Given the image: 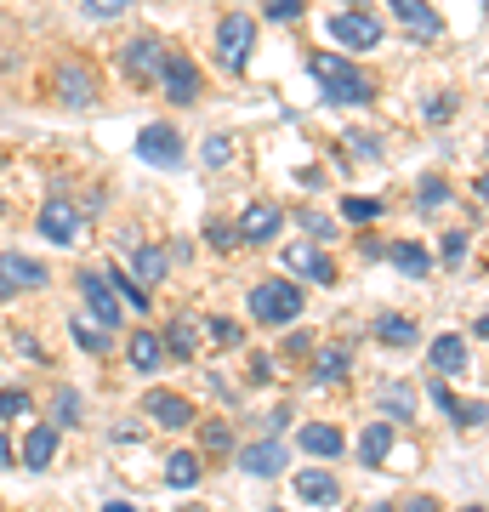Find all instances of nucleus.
Instances as JSON below:
<instances>
[{
    "instance_id": "nucleus-6",
    "label": "nucleus",
    "mask_w": 489,
    "mask_h": 512,
    "mask_svg": "<svg viewBox=\"0 0 489 512\" xmlns=\"http://www.w3.org/2000/svg\"><path fill=\"white\" fill-rule=\"evenodd\" d=\"M137 154H143L154 171H177L182 154H188V143H182V131L177 126H165V120H154V126L137 137Z\"/></svg>"
},
{
    "instance_id": "nucleus-12",
    "label": "nucleus",
    "mask_w": 489,
    "mask_h": 512,
    "mask_svg": "<svg viewBox=\"0 0 489 512\" xmlns=\"http://www.w3.org/2000/svg\"><path fill=\"white\" fill-rule=\"evenodd\" d=\"M0 279H6L12 291H46V285H52V268L35 262V256H23V251H0Z\"/></svg>"
},
{
    "instance_id": "nucleus-37",
    "label": "nucleus",
    "mask_w": 489,
    "mask_h": 512,
    "mask_svg": "<svg viewBox=\"0 0 489 512\" xmlns=\"http://www.w3.org/2000/svg\"><path fill=\"white\" fill-rule=\"evenodd\" d=\"M12 416H29V393L23 387H0V421H12Z\"/></svg>"
},
{
    "instance_id": "nucleus-28",
    "label": "nucleus",
    "mask_w": 489,
    "mask_h": 512,
    "mask_svg": "<svg viewBox=\"0 0 489 512\" xmlns=\"http://www.w3.org/2000/svg\"><path fill=\"white\" fill-rule=\"evenodd\" d=\"M416 336L421 330L404 319V313H381L376 319V342H387V348H416Z\"/></svg>"
},
{
    "instance_id": "nucleus-35",
    "label": "nucleus",
    "mask_w": 489,
    "mask_h": 512,
    "mask_svg": "<svg viewBox=\"0 0 489 512\" xmlns=\"http://www.w3.org/2000/svg\"><path fill=\"white\" fill-rule=\"evenodd\" d=\"M342 148L353 154V160H381V137H376V131H347Z\"/></svg>"
},
{
    "instance_id": "nucleus-53",
    "label": "nucleus",
    "mask_w": 489,
    "mask_h": 512,
    "mask_svg": "<svg viewBox=\"0 0 489 512\" xmlns=\"http://www.w3.org/2000/svg\"><path fill=\"white\" fill-rule=\"evenodd\" d=\"M467 512H484V507H478V501H472V507H467Z\"/></svg>"
},
{
    "instance_id": "nucleus-25",
    "label": "nucleus",
    "mask_w": 489,
    "mask_h": 512,
    "mask_svg": "<svg viewBox=\"0 0 489 512\" xmlns=\"http://www.w3.org/2000/svg\"><path fill=\"white\" fill-rule=\"evenodd\" d=\"M131 365H137V370H143V376H154V370H160L165 365V342H160V336H154V330H137V336H131Z\"/></svg>"
},
{
    "instance_id": "nucleus-27",
    "label": "nucleus",
    "mask_w": 489,
    "mask_h": 512,
    "mask_svg": "<svg viewBox=\"0 0 489 512\" xmlns=\"http://www.w3.org/2000/svg\"><path fill=\"white\" fill-rule=\"evenodd\" d=\"M200 478H205V467H200L194 450H177V456L165 461V484H171V490H194Z\"/></svg>"
},
{
    "instance_id": "nucleus-11",
    "label": "nucleus",
    "mask_w": 489,
    "mask_h": 512,
    "mask_svg": "<svg viewBox=\"0 0 489 512\" xmlns=\"http://www.w3.org/2000/svg\"><path fill=\"white\" fill-rule=\"evenodd\" d=\"M74 285H80V296H86V308H91V319H97V325H103V330L120 325V296L109 291V279L97 274V268H80V274H74Z\"/></svg>"
},
{
    "instance_id": "nucleus-55",
    "label": "nucleus",
    "mask_w": 489,
    "mask_h": 512,
    "mask_svg": "<svg viewBox=\"0 0 489 512\" xmlns=\"http://www.w3.org/2000/svg\"><path fill=\"white\" fill-rule=\"evenodd\" d=\"M194 512H200V507H194Z\"/></svg>"
},
{
    "instance_id": "nucleus-32",
    "label": "nucleus",
    "mask_w": 489,
    "mask_h": 512,
    "mask_svg": "<svg viewBox=\"0 0 489 512\" xmlns=\"http://www.w3.org/2000/svg\"><path fill=\"white\" fill-rule=\"evenodd\" d=\"M200 160L211 165V171H222V165L234 160V137H228V131H211V137H205V148H200Z\"/></svg>"
},
{
    "instance_id": "nucleus-36",
    "label": "nucleus",
    "mask_w": 489,
    "mask_h": 512,
    "mask_svg": "<svg viewBox=\"0 0 489 512\" xmlns=\"http://www.w3.org/2000/svg\"><path fill=\"white\" fill-rule=\"evenodd\" d=\"M455 109H461V97H455V92H438L433 103H427V120H433V126H450Z\"/></svg>"
},
{
    "instance_id": "nucleus-49",
    "label": "nucleus",
    "mask_w": 489,
    "mask_h": 512,
    "mask_svg": "<svg viewBox=\"0 0 489 512\" xmlns=\"http://www.w3.org/2000/svg\"><path fill=\"white\" fill-rule=\"evenodd\" d=\"M0 467H12V439L0 433Z\"/></svg>"
},
{
    "instance_id": "nucleus-39",
    "label": "nucleus",
    "mask_w": 489,
    "mask_h": 512,
    "mask_svg": "<svg viewBox=\"0 0 489 512\" xmlns=\"http://www.w3.org/2000/svg\"><path fill=\"white\" fill-rule=\"evenodd\" d=\"M131 6H137V0H86V12H91V18H103V23H109V18H126Z\"/></svg>"
},
{
    "instance_id": "nucleus-19",
    "label": "nucleus",
    "mask_w": 489,
    "mask_h": 512,
    "mask_svg": "<svg viewBox=\"0 0 489 512\" xmlns=\"http://www.w3.org/2000/svg\"><path fill=\"white\" fill-rule=\"evenodd\" d=\"M52 456H57V427L52 421H46V427H29V439H23V467H29V473H46V467H52Z\"/></svg>"
},
{
    "instance_id": "nucleus-29",
    "label": "nucleus",
    "mask_w": 489,
    "mask_h": 512,
    "mask_svg": "<svg viewBox=\"0 0 489 512\" xmlns=\"http://www.w3.org/2000/svg\"><path fill=\"white\" fill-rule=\"evenodd\" d=\"M103 279H109V291H120V302H126V308H148V296H154V291H143V285L120 268V262H109V268H103Z\"/></svg>"
},
{
    "instance_id": "nucleus-47",
    "label": "nucleus",
    "mask_w": 489,
    "mask_h": 512,
    "mask_svg": "<svg viewBox=\"0 0 489 512\" xmlns=\"http://www.w3.org/2000/svg\"><path fill=\"white\" fill-rule=\"evenodd\" d=\"M251 376H256V382H273V359H262V353H256V359H251Z\"/></svg>"
},
{
    "instance_id": "nucleus-34",
    "label": "nucleus",
    "mask_w": 489,
    "mask_h": 512,
    "mask_svg": "<svg viewBox=\"0 0 489 512\" xmlns=\"http://www.w3.org/2000/svg\"><path fill=\"white\" fill-rule=\"evenodd\" d=\"M342 217L364 228V222H376V217H381V200H370V194H347V200H342Z\"/></svg>"
},
{
    "instance_id": "nucleus-42",
    "label": "nucleus",
    "mask_w": 489,
    "mask_h": 512,
    "mask_svg": "<svg viewBox=\"0 0 489 512\" xmlns=\"http://www.w3.org/2000/svg\"><path fill=\"white\" fill-rule=\"evenodd\" d=\"M467 251H472L467 234H450V239H444V262H450V268H461V262H467Z\"/></svg>"
},
{
    "instance_id": "nucleus-16",
    "label": "nucleus",
    "mask_w": 489,
    "mask_h": 512,
    "mask_svg": "<svg viewBox=\"0 0 489 512\" xmlns=\"http://www.w3.org/2000/svg\"><path fill=\"white\" fill-rule=\"evenodd\" d=\"M387 262H393L404 279H427L433 274V251L416 245V239H387Z\"/></svg>"
},
{
    "instance_id": "nucleus-51",
    "label": "nucleus",
    "mask_w": 489,
    "mask_h": 512,
    "mask_svg": "<svg viewBox=\"0 0 489 512\" xmlns=\"http://www.w3.org/2000/svg\"><path fill=\"white\" fill-rule=\"evenodd\" d=\"M6 296H12V285H6V279H0V302H6Z\"/></svg>"
},
{
    "instance_id": "nucleus-13",
    "label": "nucleus",
    "mask_w": 489,
    "mask_h": 512,
    "mask_svg": "<svg viewBox=\"0 0 489 512\" xmlns=\"http://www.w3.org/2000/svg\"><path fill=\"white\" fill-rule=\"evenodd\" d=\"M143 410H148V421H154V427H165V433H182V427H194V404L177 399V393H165V387H154V393H148Z\"/></svg>"
},
{
    "instance_id": "nucleus-52",
    "label": "nucleus",
    "mask_w": 489,
    "mask_h": 512,
    "mask_svg": "<svg viewBox=\"0 0 489 512\" xmlns=\"http://www.w3.org/2000/svg\"><path fill=\"white\" fill-rule=\"evenodd\" d=\"M370 512H399V507H370Z\"/></svg>"
},
{
    "instance_id": "nucleus-4",
    "label": "nucleus",
    "mask_w": 489,
    "mask_h": 512,
    "mask_svg": "<svg viewBox=\"0 0 489 512\" xmlns=\"http://www.w3.org/2000/svg\"><path fill=\"white\" fill-rule=\"evenodd\" d=\"M154 80L165 86V97H171L177 109H194V97L205 92V80H200V69H194V57H188V52H165Z\"/></svg>"
},
{
    "instance_id": "nucleus-23",
    "label": "nucleus",
    "mask_w": 489,
    "mask_h": 512,
    "mask_svg": "<svg viewBox=\"0 0 489 512\" xmlns=\"http://www.w3.org/2000/svg\"><path fill=\"white\" fill-rule=\"evenodd\" d=\"M387 6H393V18H399L404 29H416V35H438V29H444L427 0H387Z\"/></svg>"
},
{
    "instance_id": "nucleus-33",
    "label": "nucleus",
    "mask_w": 489,
    "mask_h": 512,
    "mask_svg": "<svg viewBox=\"0 0 489 512\" xmlns=\"http://www.w3.org/2000/svg\"><path fill=\"white\" fill-rule=\"evenodd\" d=\"M74 421H80V393H74V387H63V393L52 399V427L63 433V427H74Z\"/></svg>"
},
{
    "instance_id": "nucleus-26",
    "label": "nucleus",
    "mask_w": 489,
    "mask_h": 512,
    "mask_svg": "<svg viewBox=\"0 0 489 512\" xmlns=\"http://www.w3.org/2000/svg\"><path fill=\"white\" fill-rule=\"evenodd\" d=\"M393 439H399V427H393V421H370V427H364V439H359V456L370 461V467H376L381 456H387V450H393Z\"/></svg>"
},
{
    "instance_id": "nucleus-18",
    "label": "nucleus",
    "mask_w": 489,
    "mask_h": 512,
    "mask_svg": "<svg viewBox=\"0 0 489 512\" xmlns=\"http://www.w3.org/2000/svg\"><path fill=\"white\" fill-rule=\"evenodd\" d=\"M427 359H433L438 376H461L467 370V336H455V330H444V336H433V348H427Z\"/></svg>"
},
{
    "instance_id": "nucleus-10",
    "label": "nucleus",
    "mask_w": 489,
    "mask_h": 512,
    "mask_svg": "<svg viewBox=\"0 0 489 512\" xmlns=\"http://www.w3.org/2000/svg\"><path fill=\"white\" fill-rule=\"evenodd\" d=\"M285 274H302L313 285H336V262H330L325 245L302 239V245H285Z\"/></svg>"
},
{
    "instance_id": "nucleus-24",
    "label": "nucleus",
    "mask_w": 489,
    "mask_h": 512,
    "mask_svg": "<svg viewBox=\"0 0 489 512\" xmlns=\"http://www.w3.org/2000/svg\"><path fill=\"white\" fill-rule=\"evenodd\" d=\"M347 370H353L347 348H319V353H313V387H336V382H347Z\"/></svg>"
},
{
    "instance_id": "nucleus-50",
    "label": "nucleus",
    "mask_w": 489,
    "mask_h": 512,
    "mask_svg": "<svg viewBox=\"0 0 489 512\" xmlns=\"http://www.w3.org/2000/svg\"><path fill=\"white\" fill-rule=\"evenodd\" d=\"M103 512H137V507H131V501H109Z\"/></svg>"
},
{
    "instance_id": "nucleus-54",
    "label": "nucleus",
    "mask_w": 489,
    "mask_h": 512,
    "mask_svg": "<svg viewBox=\"0 0 489 512\" xmlns=\"http://www.w3.org/2000/svg\"><path fill=\"white\" fill-rule=\"evenodd\" d=\"M0 217H6V200H0Z\"/></svg>"
},
{
    "instance_id": "nucleus-48",
    "label": "nucleus",
    "mask_w": 489,
    "mask_h": 512,
    "mask_svg": "<svg viewBox=\"0 0 489 512\" xmlns=\"http://www.w3.org/2000/svg\"><path fill=\"white\" fill-rule=\"evenodd\" d=\"M404 512H444V507H438L433 495H416V501H410V507H404Z\"/></svg>"
},
{
    "instance_id": "nucleus-22",
    "label": "nucleus",
    "mask_w": 489,
    "mask_h": 512,
    "mask_svg": "<svg viewBox=\"0 0 489 512\" xmlns=\"http://www.w3.org/2000/svg\"><path fill=\"white\" fill-rule=\"evenodd\" d=\"M160 342H165V359H194V348H200V319H171Z\"/></svg>"
},
{
    "instance_id": "nucleus-21",
    "label": "nucleus",
    "mask_w": 489,
    "mask_h": 512,
    "mask_svg": "<svg viewBox=\"0 0 489 512\" xmlns=\"http://www.w3.org/2000/svg\"><path fill=\"white\" fill-rule=\"evenodd\" d=\"M171 274V256L160 251V245H137V256H131V279H137V285H160V279Z\"/></svg>"
},
{
    "instance_id": "nucleus-40",
    "label": "nucleus",
    "mask_w": 489,
    "mask_h": 512,
    "mask_svg": "<svg viewBox=\"0 0 489 512\" xmlns=\"http://www.w3.org/2000/svg\"><path fill=\"white\" fill-rule=\"evenodd\" d=\"M302 12H308V0H268V18L273 23H296Z\"/></svg>"
},
{
    "instance_id": "nucleus-1",
    "label": "nucleus",
    "mask_w": 489,
    "mask_h": 512,
    "mask_svg": "<svg viewBox=\"0 0 489 512\" xmlns=\"http://www.w3.org/2000/svg\"><path fill=\"white\" fill-rule=\"evenodd\" d=\"M308 74L325 86L330 109H364V103L376 97V80H370L359 63H347L342 52H319V57L308 63Z\"/></svg>"
},
{
    "instance_id": "nucleus-43",
    "label": "nucleus",
    "mask_w": 489,
    "mask_h": 512,
    "mask_svg": "<svg viewBox=\"0 0 489 512\" xmlns=\"http://www.w3.org/2000/svg\"><path fill=\"white\" fill-rule=\"evenodd\" d=\"M205 239H211L217 251H234V245H239V239H234V228H228V222H205Z\"/></svg>"
},
{
    "instance_id": "nucleus-30",
    "label": "nucleus",
    "mask_w": 489,
    "mask_h": 512,
    "mask_svg": "<svg viewBox=\"0 0 489 512\" xmlns=\"http://www.w3.org/2000/svg\"><path fill=\"white\" fill-rule=\"evenodd\" d=\"M74 342H80V348H86V353H103V359H109V353H114V330H103V325H97V319H74Z\"/></svg>"
},
{
    "instance_id": "nucleus-20",
    "label": "nucleus",
    "mask_w": 489,
    "mask_h": 512,
    "mask_svg": "<svg viewBox=\"0 0 489 512\" xmlns=\"http://www.w3.org/2000/svg\"><path fill=\"white\" fill-rule=\"evenodd\" d=\"M296 495L313 501V507H336V501H342V484H336L325 467H308V473H296Z\"/></svg>"
},
{
    "instance_id": "nucleus-3",
    "label": "nucleus",
    "mask_w": 489,
    "mask_h": 512,
    "mask_svg": "<svg viewBox=\"0 0 489 512\" xmlns=\"http://www.w3.org/2000/svg\"><path fill=\"white\" fill-rule=\"evenodd\" d=\"M251 46H256V18H245V12H228V18L217 23V63L228 74H245V63H251Z\"/></svg>"
},
{
    "instance_id": "nucleus-31",
    "label": "nucleus",
    "mask_w": 489,
    "mask_h": 512,
    "mask_svg": "<svg viewBox=\"0 0 489 512\" xmlns=\"http://www.w3.org/2000/svg\"><path fill=\"white\" fill-rule=\"evenodd\" d=\"M438 205H450V183H444L438 171H427L416 183V211H438Z\"/></svg>"
},
{
    "instance_id": "nucleus-7",
    "label": "nucleus",
    "mask_w": 489,
    "mask_h": 512,
    "mask_svg": "<svg viewBox=\"0 0 489 512\" xmlns=\"http://www.w3.org/2000/svg\"><path fill=\"white\" fill-rule=\"evenodd\" d=\"M279 228H285V211H279L273 200H251L245 211H239V222H234V239L239 245H268Z\"/></svg>"
},
{
    "instance_id": "nucleus-46",
    "label": "nucleus",
    "mask_w": 489,
    "mask_h": 512,
    "mask_svg": "<svg viewBox=\"0 0 489 512\" xmlns=\"http://www.w3.org/2000/svg\"><path fill=\"white\" fill-rule=\"evenodd\" d=\"M359 251L370 256V262H376V256H387V239H376V234H370V239H359Z\"/></svg>"
},
{
    "instance_id": "nucleus-15",
    "label": "nucleus",
    "mask_w": 489,
    "mask_h": 512,
    "mask_svg": "<svg viewBox=\"0 0 489 512\" xmlns=\"http://www.w3.org/2000/svg\"><path fill=\"white\" fill-rule=\"evenodd\" d=\"M160 57H165V46L154 35H131L126 46H120V69H126L131 80H154V74H160Z\"/></svg>"
},
{
    "instance_id": "nucleus-5",
    "label": "nucleus",
    "mask_w": 489,
    "mask_h": 512,
    "mask_svg": "<svg viewBox=\"0 0 489 512\" xmlns=\"http://www.w3.org/2000/svg\"><path fill=\"white\" fill-rule=\"evenodd\" d=\"M325 35L336 40V46H347V52H376L381 46V18H370V12H330Z\"/></svg>"
},
{
    "instance_id": "nucleus-2",
    "label": "nucleus",
    "mask_w": 489,
    "mask_h": 512,
    "mask_svg": "<svg viewBox=\"0 0 489 512\" xmlns=\"http://www.w3.org/2000/svg\"><path fill=\"white\" fill-rule=\"evenodd\" d=\"M302 285L296 279H262L251 291V313H256V325H290V319H302Z\"/></svg>"
},
{
    "instance_id": "nucleus-38",
    "label": "nucleus",
    "mask_w": 489,
    "mask_h": 512,
    "mask_svg": "<svg viewBox=\"0 0 489 512\" xmlns=\"http://www.w3.org/2000/svg\"><path fill=\"white\" fill-rule=\"evenodd\" d=\"M302 228H308L313 245H325V239H336V222L325 217V211H302Z\"/></svg>"
},
{
    "instance_id": "nucleus-41",
    "label": "nucleus",
    "mask_w": 489,
    "mask_h": 512,
    "mask_svg": "<svg viewBox=\"0 0 489 512\" xmlns=\"http://www.w3.org/2000/svg\"><path fill=\"white\" fill-rule=\"evenodd\" d=\"M205 330H211V342H217V348H239V325H234V319H211Z\"/></svg>"
},
{
    "instance_id": "nucleus-44",
    "label": "nucleus",
    "mask_w": 489,
    "mask_h": 512,
    "mask_svg": "<svg viewBox=\"0 0 489 512\" xmlns=\"http://www.w3.org/2000/svg\"><path fill=\"white\" fill-rule=\"evenodd\" d=\"M228 427H222V421H205V450H228Z\"/></svg>"
},
{
    "instance_id": "nucleus-17",
    "label": "nucleus",
    "mask_w": 489,
    "mask_h": 512,
    "mask_svg": "<svg viewBox=\"0 0 489 512\" xmlns=\"http://www.w3.org/2000/svg\"><path fill=\"white\" fill-rule=\"evenodd\" d=\"M296 444L308 450V456H319V461H336L347 450V439H342V427H330V421H308L302 433H296Z\"/></svg>"
},
{
    "instance_id": "nucleus-9",
    "label": "nucleus",
    "mask_w": 489,
    "mask_h": 512,
    "mask_svg": "<svg viewBox=\"0 0 489 512\" xmlns=\"http://www.w3.org/2000/svg\"><path fill=\"white\" fill-rule=\"evenodd\" d=\"M35 228H40L46 245H74V239H80V205L74 200H46L40 217H35Z\"/></svg>"
},
{
    "instance_id": "nucleus-14",
    "label": "nucleus",
    "mask_w": 489,
    "mask_h": 512,
    "mask_svg": "<svg viewBox=\"0 0 489 512\" xmlns=\"http://www.w3.org/2000/svg\"><path fill=\"white\" fill-rule=\"evenodd\" d=\"M285 467H290V450L279 439H262V444L239 450V473H251V478H279Z\"/></svg>"
},
{
    "instance_id": "nucleus-45",
    "label": "nucleus",
    "mask_w": 489,
    "mask_h": 512,
    "mask_svg": "<svg viewBox=\"0 0 489 512\" xmlns=\"http://www.w3.org/2000/svg\"><path fill=\"white\" fill-rule=\"evenodd\" d=\"M381 399L393 404V410H399V416H410V393H404L399 382H387V387H381Z\"/></svg>"
},
{
    "instance_id": "nucleus-8",
    "label": "nucleus",
    "mask_w": 489,
    "mask_h": 512,
    "mask_svg": "<svg viewBox=\"0 0 489 512\" xmlns=\"http://www.w3.org/2000/svg\"><path fill=\"white\" fill-rule=\"evenodd\" d=\"M57 103L63 109H74V114H86L91 103H97V74L86 69V63H57Z\"/></svg>"
}]
</instances>
